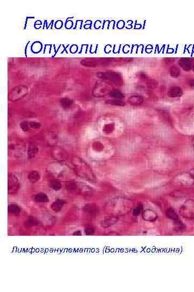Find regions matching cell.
Listing matches in <instances>:
<instances>
[{"mask_svg": "<svg viewBox=\"0 0 194 292\" xmlns=\"http://www.w3.org/2000/svg\"><path fill=\"white\" fill-rule=\"evenodd\" d=\"M72 163L75 167L77 173L81 177L86 179H91L93 178V174L88 165L81 158L74 156L72 159Z\"/></svg>", "mask_w": 194, "mask_h": 292, "instance_id": "cell-1", "label": "cell"}, {"mask_svg": "<svg viewBox=\"0 0 194 292\" xmlns=\"http://www.w3.org/2000/svg\"><path fill=\"white\" fill-rule=\"evenodd\" d=\"M180 214L186 219H194V200H188L186 201L181 207Z\"/></svg>", "mask_w": 194, "mask_h": 292, "instance_id": "cell-2", "label": "cell"}, {"mask_svg": "<svg viewBox=\"0 0 194 292\" xmlns=\"http://www.w3.org/2000/svg\"><path fill=\"white\" fill-rule=\"evenodd\" d=\"M28 93V89L26 86L20 85L15 87L11 90L8 96V99L11 101L15 102L23 99L24 96L27 95Z\"/></svg>", "mask_w": 194, "mask_h": 292, "instance_id": "cell-3", "label": "cell"}, {"mask_svg": "<svg viewBox=\"0 0 194 292\" xmlns=\"http://www.w3.org/2000/svg\"><path fill=\"white\" fill-rule=\"evenodd\" d=\"M112 90L111 89L109 85L104 83L96 85L93 92V95L95 97H102L108 93H111Z\"/></svg>", "mask_w": 194, "mask_h": 292, "instance_id": "cell-4", "label": "cell"}, {"mask_svg": "<svg viewBox=\"0 0 194 292\" xmlns=\"http://www.w3.org/2000/svg\"><path fill=\"white\" fill-rule=\"evenodd\" d=\"M20 188V184L17 177L13 174L8 175V193L11 194L17 193Z\"/></svg>", "mask_w": 194, "mask_h": 292, "instance_id": "cell-5", "label": "cell"}, {"mask_svg": "<svg viewBox=\"0 0 194 292\" xmlns=\"http://www.w3.org/2000/svg\"><path fill=\"white\" fill-rule=\"evenodd\" d=\"M52 156L58 161H64L68 159V154L66 151L59 147H55L52 152Z\"/></svg>", "mask_w": 194, "mask_h": 292, "instance_id": "cell-6", "label": "cell"}, {"mask_svg": "<svg viewBox=\"0 0 194 292\" xmlns=\"http://www.w3.org/2000/svg\"><path fill=\"white\" fill-rule=\"evenodd\" d=\"M142 217L145 221L152 222L155 221L157 219V214L152 209H147L143 211Z\"/></svg>", "mask_w": 194, "mask_h": 292, "instance_id": "cell-7", "label": "cell"}, {"mask_svg": "<svg viewBox=\"0 0 194 292\" xmlns=\"http://www.w3.org/2000/svg\"><path fill=\"white\" fill-rule=\"evenodd\" d=\"M38 150L37 146L35 145L34 144H30L28 147L27 150L28 157L31 159L36 156V155L37 154Z\"/></svg>", "mask_w": 194, "mask_h": 292, "instance_id": "cell-8", "label": "cell"}, {"mask_svg": "<svg viewBox=\"0 0 194 292\" xmlns=\"http://www.w3.org/2000/svg\"><path fill=\"white\" fill-rule=\"evenodd\" d=\"M128 102L133 105H138L143 102V98L139 95H134L129 98Z\"/></svg>", "mask_w": 194, "mask_h": 292, "instance_id": "cell-9", "label": "cell"}, {"mask_svg": "<svg viewBox=\"0 0 194 292\" xmlns=\"http://www.w3.org/2000/svg\"><path fill=\"white\" fill-rule=\"evenodd\" d=\"M20 145H19L15 143H13L11 145H9V151L11 152L12 153H14L15 154V155H19L20 153H22V147H20Z\"/></svg>", "mask_w": 194, "mask_h": 292, "instance_id": "cell-10", "label": "cell"}, {"mask_svg": "<svg viewBox=\"0 0 194 292\" xmlns=\"http://www.w3.org/2000/svg\"><path fill=\"white\" fill-rule=\"evenodd\" d=\"M168 95L171 97H179L182 95V90L179 87H172L168 92Z\"/></svg>", "mask_w": 194, "mask_h": 292, "instance_id": "cell-11", "label": "cell"}, {"mask_svg": "<svg viewBox=\"0 0 194 292\" xmlns=\"http://www.w3.org/2000/svg\"><path fill=\"white\" fill-rule=\"evenodd\" d=\"M118 220V218L116 217H109L106 218L105 220L103 222V226L104 227H109L113 224H116Z\"/></svg>", "mask_w": 194, "mask_h": 292, "instance_id": "cell-12", "label": "cell"}, {"mask_svg": "<svg viewBox=\"0 0 194 292\" xmlns=\"http://www.w3.org/2000/svg\"><path fill=\"white\" fill-rule=\"evenodd\" d=\"M40 179V174L37 171L31 172L28 175V179L31 182L35 183L38 181Z\"/></svg>", "mask_w": 194, "mask_h": 292, "instance_id": "cell-13", "label": "cell"}, {"mask_svg": "<svg viewBox=\"0 0 194 292\" xmlns=\"http://www.w3.org/2000/svg\"><path fill=\"white\" fill-rule=\"evenodd\" d=\"M34 201L38 202H47L49 201L48 196L44 193H38L34 197Z\"/></svg>", "mask_w": 194, "mask_h": 292, "instance_id": "cell-14", "label": "cell"}, {"mask_svg": "<svg viewBox=\"0 0 194 292\" xmlns=\"http://www.w3.org/2000/svg\"><path fill=\"white\" fill-rule=\"evenodd\" d=\"M166 215L168 218L173 220L178 221L179 220V217L177 213L172 208H169L167 209L166 211Z\"/></svg>", "mask_w": 194, "mask_h": 292, "instance_id": "cell-15", "label": "cell"}, {"mask_svg": "<svg viewBox=\"0 0 194 292\" xmlns=\"http://www.w3.org/2000/svg\"><path fill=\"white\" fill-rule=\"evenodd\" d=\"M64 204V202L63 201L58 200L53 203L51 207L53 210H54L56 212H58L61 210V208L63 207Z\"/></svg>", "mask_w": 194, "mask_h": 292, "instance_id": "cell-16", "label": "cell"}, {"mask_svg": "<svg viewBox=\"0 0 194 292\" xmlns=\"http://www.w3.org/2000/svg\"><path fill=\"white\" fill-rule=\"evenodd\" d=\"M50 186L55 190H59L61 189V183L57 180L51 181L50 183Z\"/></svg>", "mask_w": 194, "mask_h": 292, "instance_id": "cell-17", "label": "cell"}, {"mask_svg": "<svg viewBox=\"0 0 194 292\" xmlns=\"http://www.w3.org/2000/svg\"><path fill=\"white\" fill-rule=\"evenodd\" d=\"M72 101L68 98H63L61 101V105L63 108H68L72 104Z\"/></svg>", "mask_w": 194, "mask_h": 292, "instance_id": "cell-18", "label": "cell"}, {"mask_svg": "<svg viewBox=\"0 0 194 292\" xmlns=\"http://www.w3.org/2000/svg\"><path fill=\"white\" fill-rule=\"evenodd\" d=\"M111 96L116 99H121L123 98V95L121 92L118 90H112L109 94Z\"/></svg>", "mask_w": 194, "mask_h": 292, "instance_id": "cell-19", "label": "cell"}, {"mask_svg": "<svg viewBox=\"0 0 194 292\" xmlns=\"http://www.w3.org/2000/svg\"><path fill=\"white\" fill-rule=\"evenodd\" d=\"M8 211L10 213L13 214H17L20 212V209L19 207L16 204H11L9 206Z\"/></svg>", "mask_w": 194, "mask_h": 292, "instance_id": "cell-20", "label": "cell"}, {"mask_svg": "<svg viewBox=\"0 0 194 292\" xmlns=\"http://www.w3.org/2000/svg\"><path fill=\"white\" fill-rule=\"evenodd\" d=\"M180 63V65L181 66L186 70H188V69H190V62L188 60H181Z\"/></svg>", "mask_w": 194, "mask_h": 292, "instance_id": "cell-21", "label": "cell"}, {"mask_svg": "<svg viewBox=\"0 0 194 292\" xmlns=\"http://www.w3.org/2000/svg\"><path fill=\"white\" fill-rule=\"evenodd\" d=\"M40 126H41V125L39 123L34 122H28L29 130L32 129H37L40 127Z\"/></svg>", "mask_w": 194, "mask_h": 292, "instance_id": "cell-22", "label": "cell"}, {"mask_svg": "<svg viewBox=\"0 0 194 292\" xmlns=\"http://www.w3.org/2000/svg\"><path fill=\"white\" fill-rule=\"evenodd\" d=\"M95 231L94 228L92 227L91 226H88L87 227L85 228V233L87 234H92Z\"/></svg>", "mask_w": 194, "mask_h": 292, "instance_id": "cell-23", "label": "cell"}, {"mask_svg": "<svg viewBox=\"0 0 194 292\" xmlns=\"http://www.w3.org/2000/svg\"><path fill=\"white\" fill-rule=\"evenodd\" d=\"M179 70L176 67H173L171 68V74L172 76H177L179 74Z\"/></svg>", "mask_w": 194, "mask_h": 292, "instance_id": "cell-24", "label": "cell"}, {"mask_svg": "<svg viewBox=\"0 0 194 292\" xmlns=\"http://www.w3.org/2000/svg\"><path fill=\"white\" fill-rule=\"evenodd\" d=\"M142 210V207H137L134 209L133 214L134 216H138L139 215Z\"/></svg>", "mask_w": 194, "mask_h": 292, "instance_id": "cell-25", "label": "cell"}, {"mask_svg": "<svg viewBox=\"0 0 194 292\" xmlns=\"http://www.w3.org/2000/svg\"><path fill=\"white\" fill-rule=\"evenodd\" d=\"M190 86L192 87H194V80L190 82Z\"/></svg>", "mask_w": 194, "mask_h": 292, "instance_id": "cell-26", "label": "cell"}, {"mask_svg": "<svg viewBox=\"0 0 194 292\" xmlns=\"http://www.w3.org/2000/svg\"></svg>", "mask_w": 194, "mask_h": 292, "instance_id": "cell-27", "label": "cell"}]
</instances>
